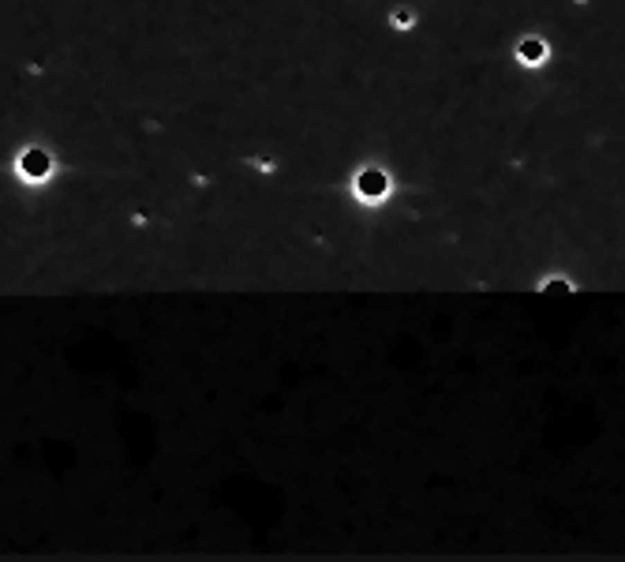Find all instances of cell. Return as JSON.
I'll return each mask as SVG.
<instances>
[{
    "label": "cell",
    "mask_w": 625,
    "mask_h": 562,
    "mask_svg": "<svg viewBox=\"0 0 625 562\" xmlns=\"http://www.w3.org/2000/svg\"><path fill=\"white\" fill-rule=\"evenodd\" d=\"M348 191H352V199L360 202V207H382V202H390V195H393V177H390V169L367 161L352 173Z\"/></svg>",
    "instance_id": "6da1fadb"
},
{
    "label": "cell",
    "mask_w": 625,
    "mask_h": 562,
    "mask_svg": "<svg viewBox=\"0 0 625 562\" xmlns=\"http://www.w3.org/2000/svg\"><path fill=\"white\" fill-rule=\"evenodd\" d=\"M53 158L42 150V146H26V150L15 158V177H19L23 184H45L53 177Z\"/></svg>",
    "instance_id": "7a4b0ae2"
},
{
    "label": "cell",
    "mask_w": 625,
    "mask_h": 562,
    "mask_svg": "<svg viewBox=\"0 0 625 562\" xmlns=\"http://www.w3.org/2000/svg\"><path fill=\"white\" fill-rule=\"evenodd\" d=\"M247 165H251V169H255V173H262V177H270V173H273V169H278V161H273V158H251V161H247Z\"/></svg>",
    "instance_id": "8992f818"
},
{
    "label": "cell",
    "mask_w": 625,
    "mask_h": 562,
    "mask_svg": "<svg viewBox=\"0 0 625 562\" xmlns=\"http://www.w3.org/2000/svg\"><path fill=\"white\" fill-rule=\"evenodd\" d=\"M513 57H517V64H525V68H539V64L550 60V42L539 38V34H525V38L517 42V49H513Z\"/></svg>",
    "instance_id": "3957f363"
},
{
    "label": "cell",
    "mask_w": 625,
    "mask_h": 562,
    "mask_svg": "<svg viewBox=\"0 0 625 562\" xmlns=\"http://www.w3.org/2000/svg\"><path fill=\"white\" fill-rule=\"evenodd\" d=\"M390 26H393V30H412V26H416V12H412V8H393V12H390Z\"/></svg>",
    "instance_id": "5b68a950"
},
{
    "label": "cell",
    "mask_w": 625,
    "mask_h": 562,
    "mask_svg": "<svg viewBox=\"0 0 625 562\" xmlns=\"http://www.w3.org/2000/svg\"><path fill=\"white\" fill-rule=\"evenodd\" d=\"M536 285H539L543 292H562V289L573 292V289H577V281L569 278V274H543V278H539Z\"/></svg>",
    "instance_id": "277c9868"
}]
</instances>
